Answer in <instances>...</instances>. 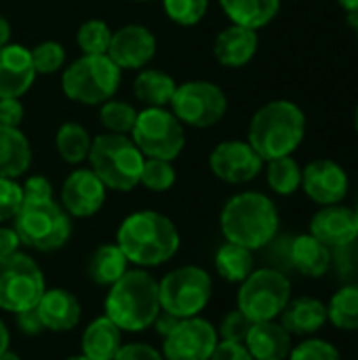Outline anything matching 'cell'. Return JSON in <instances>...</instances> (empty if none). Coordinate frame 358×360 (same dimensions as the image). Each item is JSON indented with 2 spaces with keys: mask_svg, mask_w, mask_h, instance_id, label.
<instances>
[{
  "mask_svg": "<svg viewBox=\"0 0 358 360\" xmlns=\"http://www.w3.org/2000/svg\"><path fill=\"white\" fill-rule=\"evenodd\" d=\"M291 300V281L274 268L253 270L238 287V310L253 323L276 321Z\"/></svg>",
  "mask_w": 358,
  "mask_h": 360,
  "instance_id": "cell-9",
  "label": "cell"
},
{
  "mask_svg": "<svg viewBox=\"0 0 358 360\" xmlns=\"http://www.w3.org/2000/svg\"><path fill=\"white\" fill-rule=\"evenodd\" d=\"M175 89V78L156 68L139 70L133 80V95L139 103H143V108H167L173 99Z\"/></svg>",
  "mask_w": 358,
  "mask_h": 360,
  "instance_id": "cell-27",
  "label": "cell"
},
{
  "mask_svg": "<svg viewBox=\"0 0 358 360\" xmlns=\"http://www.w3.org/2000/svg\"><path fill=\"white\" fill-rule=\"evenodd\" d=\"M162 8L173 23L181 27H192L200 23L207 15L209 0H162Z\"/></svg>",
  "mask_w": 358,
  "mask_h": 360,
  "instance_id": "cell-37",
  "label": "cell"
},
{
  "mask_svg": "<svg viewBox=\"0 0 358 360\" xmlns=\"http://www.w3.org/2000/svg\"><path fill=\"white\" fill-rule=\"evenodd\" d=\"M23 207V190L17 179L0 177V224L13 221Z\"/></svg>",
  "mask_w": 358,
  "mask_h": 360,
  "instance_id": "cell-40",
  "label": "cell"
},
{
  "mask_svg": "<svg viewBox=\"0 0 358 360\" xmlns=\"http://www.w3.org/2000/svg\"><path fill=\"white\" fill-rule=\"evenodd\" d=\"M76 42L82 55H108L112 42V30L101 19H89L78 27Z\"/></svg>",
  "mask_w": 358,
  "mask_h": 360,
  "instance_id": "cell-35",
  "label": "cell"
},
{
  "mask_svg": "<svg viewBox=\"0 0 358 360\" xmlns=\"http://www.w3.org/2000/svg\"><path fill=\"white\" fill-rule=\"evenodd\" d=\"M87 160L91 171L103 181L108 190L131 192L135 186H139L146 156L129 135L108 133L93 139Z\"/></svg>",
  "mask_w": 358,
  "mask_h": 360,
  "instance_id": "cell-5",
  "label": "cell"
},
{
  "mask_svg": "<svg viewBox=\"0 0 358 360\" xmlns=\"http://www.w3.org/2000/svg\"><path fill=\"white\" fill-rule=\"evenodd\" d=\"M23 202H46L53 200V186L44 175H32L21 184Z\"/></svg>",
  "mask_w": 358,
  "mask_h": 360,
  "instance_id": "cell-44",
  "label": "cell"
},
{
  "mask_svg": "<svg viewBox=\"0 0 358 360\" xmlns=\"http://www.w3.org/2000/svg\"><path fill=\"white\" fill-rule=\"evenodd\" d=\"M44 291V274L30 255H0V310L17 314L36 308Z\"/></svg>",
  "mask_w": 358,
  "mask_h": 360,
  "instance_id": "cell-11",
  "label": "cell"
},
{
  "mask_svg": "<svg viewBox=\"0 0 358 360\" xmlns=\"http://www.w3.org/2000/svg\"><path fill=\"white\" fill-rule=\"evenodd\" d=\"M291 240L293 236L289 234H283V236H274L262 251H266V257L270 262L268 268H274L283 274H287L289 270H293L291 266Z\"/></svg>",
  "mask_w": 358,
  "mask_h": 360,
  "instance_id": "cell-42",
  "label": "cell"
},
{
  "mask_svg": "<svg viewBox=\"0 0 358 360\" xmlns=\"http://www.w3.org/2000/svg\"><path fill=\"white\" fill-rule=\"evenodd\" d=\"M13 228L19 234L21 245L42 253L61 249L72 236V219L55 200L23 202L13 219Z\"/></svg>",
  "mask_w": 358,
  "mask_h": 360,
  "instance_id": "cell-7",
  "label": "cell"
},
{
  "mask_svg": "<svg viewBox=\"0 0 358 360\" xmlns=\"http://www.w3.org/2000/svg\"><path fill=\"white\" fill-rule=\"evenodd\" d=\"M40 321L46 331L65 333L72 331L82 316L80 302L72 291L65 289H46L36 306Z\"/></svg>",
  "mask_w": 358,
  "mask_h": 360,
  "instance_id": "cell-21",
  "label": "cell"
},
{
  "mask_svg": "<svg viewBox=\"0 0 358 360\" xmlns=\"http://www.w3.org/2000/svg\"><path fill=\"white\" fill-rule=\"evenodd\" d=\"M169 105L184 127L188 124L194 129H207L217 124L226 116L228 97L215 82L188 80L184 84H177Z\"/></svg>",
  "mask_w": 358,
  "mask_h": 360,
  "instance_id": "cell-12",
  "label": "cell"
},
{
  "mask_svg": "<svg viewBox=\"0 0 358 360\" xmlns=\"http://www.w3.org/2000/svg\"><path fill=\"white\" fill-rule=\"evenodd\" d=\"M17 319V327L23 335H30V338H36L40 333H44V325L40 321V314L36 308H30V310H23V312H17L15 314Z\"/></svg>",
  "mask_w": 358,
  "mask_h": 360,
  "instance_id": "cell-48",
  "label": "cell"
},
{
  "mask_svg": "<svg viewBox=\"0 0 358 360\" xmlns=\"http://www.w3.org/2000/svg\"><path fill=\"white\" fill-rule=\"evenodd\" d=\"M108 188L91 169L72 171L61 186V207L70 217L87 219L101 211L106 205Z\"/></svg>",
  "mask_w": 358,
  "mask_h": 360,
  "instance_id": "cell-16",
  "label": "cell"
},
{
  "mask_svg": "<svg viewBox=\"0 0 358 360\" xmlns=\"http://www.w3.org/2000/svg\"><path fill=\"white\" fill-rule=\"evenodd\" d=\"M331 266H335L340 278H344L346 283L358 278V240L333 249L331 251Z\"/></svg>",
  "mask_w": 358,
  "mask_h": 360,
  "instance_id": "cell-43",
  "label": "cell"
},
{
  "mask_svg": "<svg viewBox=\"0 0 358 360\" xmlns=\"http://www.w3.org/2000/svg\"><path fill=\"white\" fill-rule=\"evenodd\" d=\"M8 344H11V333H8L4 321L0 319V354H2L4 350H8Z\"/></svg>",
  "mask_w": 358,
  "mask_h": 360,
  "instance_id": "cell-53",
  "label": "cell"
},
{
  "mask_svg": "<svg viewBox=\"0 0 358 360\" xmlns=\"http://www.w3.org/2000/svg\"><path fill=\"white\" fill-rule=\"evenodd\" d=\"M209 360H253V356L249 354V350H247L245 344L219 340Z\"/></svg>",
  "mask_w": 358,
  "mask_h": 360,
  "instance_id": "cell-46",
  "label": "cell"
},
{
  "mask_svg": "<svg viewBox=\"0 0 358 360\" xmlns=\"http://www.w3.org/2000/svg\"><path fill=\"white\" fill-rule=\"evenodd\" d=\"M122 70L108 55H82L63 70L61 91L70 101L82 105H101L114 99Z\"/></svg>",
  "mask_w": 358,
  "mask_h": 360,
  "instance_id": "cell-6",
  "label": "cell"
},
{
  "mask_svg": "<svg viewBox=\"0 0 358 360\" xmlns=\"http://www.w3.org/2000/svg\"><path fill=\"white\" fill-rule=\"evenodd\" d=\"M137 120V110L129 101L110 99L99 105V122L108 133L129 135Z\"/></svg>",
  "mask_w": 358,
  "mask_h": 360,
  "instance_id": "cell-34",
  "label": "cell"
},
{
  "mask_svg": "<svg viewBox=\"0 0 358 360\" xmlns=\"http://www.w3.org/2000/svg\"><path fill=\"white\" fill-rule=\"evenodd\" d=\"M65 360H91V359H87V356L78 354V356H70V359H65Z\"/></svg>",
  "mask_w": 358,
  "mask_h": 360,
  "instance_id": "cell-55",
  "label": "cell"
},
{
  "mask_svg": "<svg viewBox=\"0 0 358 360\" xmlns=\"http://www.w3.org/2000/svg\"><path fill=\"white\" fill-rule=\"evenodd\" d=\"M302 190L319 207L340 205L350 190L346 169L329 158H319L302 169Z\"/></svg>",
  "mask_w": 358,
  "mask_h": 360,
  "instance_id": "cell-15",
  "label": "cell"
},
{
  "mask_svg": "<svg viewBox=\"0 0 358 360\" xmlns=\"http://www.w3.org/2000/svg\"><path fill=\"white\" fill-rule=\"evenodd\" d=\"M338 4L346 11V15L352 19V23L357 21L358 17V0H338Z\"/></svg>",
  "mask_w": 358,
  "mask_h": 360,
  "instance_id": "cell-51",
  "label": "cell"
},
{
  "mask_svg": "<svg viewBox=\"0 0 358 360\" xmlns=\"http://www.w3.org/2000/svg\"><path fill=\"white\" fill-rule=\"evenodd\" d=\"M215 270L228 283H243L255 270L253 251L234 243H224L215 251Z\"/></svg>",
  "mask_w": 358,
  "mask_h": 360,
  "instance_id": "cell-30",
  "label": "cell"
},
{
  "mask_svg": "<svg viewBox=\"0 0 358 360\" xmlns=\"http://www.w3.org/2000/svg\"><path fill=\"white\" fill-rule=\"evenodd\" d=\"M219 226L228 243L260 251L279 234L281 217L270 196L262 192H241L224 205Z\"/></svg>",
  "mask_w": 358,
  "mask_h": 360,
  "instance_id": "cell-3",
  "label": "cell"
},
{
  "mask_svg": "<svg viewBox=\"0 0 358 360\" xmlns=\"http://www.w3.org/2000/svg\"><path fill=\"white\" fill-rule=\"evenodd\" d=\"M266 181L279 196H291L302 188V167L293 156H281L268 160Z\"/></svg>",
  "mask_w": 358,
  "mask_h": 360,
  "instance_id": "cell-33",
  "label": "cell"
},
{
  "mask_svg": "<svg viewBox=\"0 0 358 360\" xmlns=\"http://www.w3.org/2000/svg\"><path fill=\"white\" fill-rule=\"evenodd\" d=\"M310 234L319 238L331 251L358 240V226L354 209L346 205L321 207L310 219Z\"/></svg>",
  "mask_w": 358,
  "mask_h": 360,
  "instance_id": "cell-18",
  "label": "cell"
},
{
  "mask_svg": "<svg viewBox=\"0 0 358 360\" xmlns=\"http://www.w3.org/2000/svg\"><path fill=\"white\" fill-rule=\"evenodd\" d=\"M116 245L139 268L167 264L179 251L181 238L175 224L158 211H135L120 224Z\"/></svg>",
  "mask_w": 358,
  "mask_h": 360,
  "instance_id": "cell-1",
  "label": "cell"
},
{
  "mask_svg": "<svg viewBox=\"0 0 358 360\" xmlns=\"http://www.w3.org/2000/svg\"><path fill=\"white\" fill-rule=\"evenodd\" d=\"M175 169L169 160H158V158H146L139 184L150 190V192H167L175 186Z\"/></svg>",
  "mask_w": 358,
  "mask_h": 360,
  "instance_id": "cell-36",
  "label": "cell"
},
{
  "mask_svg": "<svg viewBox=\"0 0 358 360\" xmlns=\"http://www.w3.org/2000/svg\"><path fill=\"white\" fill-rule=\"evenodd\" d=\"M23 114H25L23 103L17 97H2L0 99V127L19 129Z\"/></svg>",
  "mask_w": 358,
  "mask_h": 360,
  "instance_id": "cell-45",
  "label": "cell"
},
{
  "mask_svg": "<svg viewBox=\"0 0 358 360\" xmlns=\"http://www.w3.org/2000/svg\"><path fill=\"white\" fill-rule=\"evenodd\" d=\"M156 36L141 23H129L112 32L108 57L120 70H143L156 57Z\"/></svg>",
  "mask_w": 358,
  "mask_h": 360,
  "instance_id": "cell-17",
  "label": "cell"
},
{
  "mask_svg": "<svg viewBox=\"0 0 358 360\" xmlns=\"http://www.w3.org/2000/svg\"><path fill=\"white\" fill-rule=\"evenodd\" d=\"M103 308L106 316L116 323L120 331H146L160 314L158 281L146 270H127L122 278L110 287Z\"/></svg>",
  "mask_w": 358,
  "mask_h": 360,
  "instance_id": "cell-4",
  "label": "cell"
},
{
  "mask_svg": "<svg viewBox=\"0 0 358 360\" xmlns=\"http://www.w3.org/2000/svg\"><path fill=\"white\" fill-rule=\"evenodd\" d=\"M306 137V114L289 99H274L262 105L247 131L249 146L262 156L264 162L293 156Z\"/></svg>",
  "mask_w": 358,
  "mask_h": 360,
  "instance_id": "cell-2",
  "label": "cell"
},
{
  "mask_svg": "<svg viewBox=\"0 0 358 360\" xmlns=\"http://www.w3.org/2000/svg\"><path fill=\"white\" fill-rule=\"evenodd\" d=\"M0 360H21V356L15 354L13 350H4V352L0 354Z\"/></svg>",
  "mask_w": 358,
  "mask_h": 360,
  "instance_id": "cell-54",
  "label": "cell"
},
{
  "mask_svg": "<svg viewBox=\"0 0 358 360\" xmlns=\"http://www.w3.org/2000/svg\"><path fill=\"white\" fill-rule=\"evenodd\" d=\"M329 323L340 331H358V281L346 283L327 304Z\"/></svg>",
  "mask_w": 358,
  "mask_h": 360,
  "instance_id": "cell-32",
  "label": "cell"
},
{
  "mask_svg": "<svg viewBox=\"0 0 358 360\" xmlns=\"http://www.w3.org/2000/svg\"><path fill=\"white\" fill-rule=\"evenodd\" d=\"M279 319L281 325L298 338H312L329 323L327 304L310 295L291 297Z\"/></svg>",
  "mask_w": 358,
  "mask_h": 360,
  "instance_id": "cell-22",
  "label": "cell"
},
{
  "mask_svg": "<svg viewBox=\"0 0 358 360\" xmlns=\"http://www.w3.org/2000/svg\"><path fill=\"white\" fill-rule=\"evenodd\" d=\"M245 346L253 360H287L293 335L276 321H262L251 325Z\"/></svg>",
  "mask_w": 358,
  "mask_h": 360,
  "instance_id": "cell-23",
  "label": "cell"
},
{
  "mask_svg": "<svg viewBox=\"0 0 358 360\" xmlns=\"http://www.w3.org/2000/svg\"><path fill=\"white\" fill-rule=\"evenodd\" d=\"M287 360H344L342 352L327 340L321 338H306L298 346L291 348Z\"/></svg>",
  "mask_w": 358,
  "mask_h": 360,
  "instance_id": "cell-39",
  "label": "cell"
},
{
  "mask_svg": "<svg viewBox=\"0 0 358 360\" xmlns=\"http://www.w3.org/2000/svg\"><path fill=\"white\" fill-rule=\"evenodd\" d=\"M129 135L146 158L173 162L186 146L184 124L167 108H143L137 112V120Z\"/></svg>",
  "mask_w": 358,
  "mask_h": 360,
  "instance_id": "cell-10",
  "label": "cell"
},
{
  "mask_svg": "<svg viewBox=\"0 0 358 360\" xmlns=\"http://www.w3.org/2000/svg\"><path fill=\"white\" fill-rule=\"evenodd\" d=\"M8 40H11V23H8V19H6V17H2V15H0V49H2V46H6V44H8Z\"/></svg>",
  "mask_w": 358,
  "mask_h": 360,
  "instance_id": "cell-52",
  "label": "cell"
},
{
  "mask_svg": "<svg viewBox=\"0 0 358 360\" xmlns=\"http://www.w3.org/2000/svg\"><path fill=\"white\" fill-rule=\"evenodd\" d=\"M122 348V331L106 314L95 319L82 333L80 354L91 360H114Z\"/></svg>",
  "mask_w": 358,
  "mask_h": 360,
  "instance_id": "cell-24",
  "label": "cell"
},
{
  "mask_svg": "<svg viewBox=\"0 0 358 360\" xmlns=\"http://www.w3.org/2000/svg\"><path fill=\"white\" fill-rule=\"evenodd\" d=\"M36 78L30 49L23 44H6L0 49V99L25 95Z\"/></svg>",
  "mask_w": 358,
  "mask_h": 360,
  "instance_id": "cell-19",
  "label": "cell"
},
{
  "mask_svg": "<svg viewBox=\"0 0 358 360\" xmlns=\"http://www.w3.org/2000/svg\"><path fill=\"white\" fill-rule=\"evenodd\" d=\"M354 129H357V133H358V105H357V110H354Z\"/></svg>",
  "mask_w": 358,
  "mask_h": 360,
  "instance_id": "cell-56",
  "label": "cell"
},
{
  "mask_svg": "<svg viewBox=\"0 0 358 360\" xmlns=\"http://www.w3.org/2000/svg\"><path fill=\"white\" fill-rule=\"evenodd\" d=\"M160 310L175 319L200 316L213 295V281L198 266H181L171 270L158 283Z\"/></svg>",
  "mask_w": 358,
  "mask_h": 360,
  "instance_id": "cell-8",
  "label": "cell"
},
{
  "mask_svg": "<svg viewBox=\"0 0 358 360\" xmlns=\"http://www.w3.org/2000/svg\"><path fill=\"white\" fill-rule=\"evenodd\" d=\"M93 146L91 133L78 122H63L55 133V148L63 162L80 165L89 158Z\"/></svg>",
  "mask_w": 358,
  "mask_h": 360,
  "instance_id": "cell-31",
  "label": "cell"
},
{
  "mask_svg": "<svg viewBox=\"0 0 358 360\" xmlns=\"http://www.w3.org/2000/svg\"><path fill=\"white\" fill-rule=\"evenodd\" d=\"M291 266L302 276L323 278L331 270V249L325 247L310 232L293 236V240H291Z\"/></svg>",
  "mask_w": 358,
  "mask_h": 360,
  "instance_id": "cell-25",
  "label": "cell"
},
{
  "mask_svg": "<svg viewBox=\"0 0 358 360\" xmlns=\"http://www.w3.org/2000/svg\"><path fill=\"white\" fill-rule=\"evenodd\" d=\"M257 46H260V36L255 30L230 23L215 36L213 55L217 63H222L224 68L238 70L253 61Z\"/></svg>",
  "mask_w": 358,
  "mask_h": 360,
  "instance_id": "cell-20",
  "label": "cell"
},
{
  "mask_svg": "<svg viewBox=\"0 0 358 360\" xmlns=\"http://www.w3.org/2000/svg\"><path fill=\"white\" fill-rule=\"evenodd\" d=\"M354 30H357V40H358V17H357V21H354Z\"/></svg>",
  "mask_w": 358,
  "mask_h": 360,
  "instance_id": "cell-57",
  "label": "cell"
},
{
  "mask_svg": "<svg viewBox=\"0 0 358 360\" xmlns=\"http://www.w3.org/2000/svg\"><path fill=\"white\" fill-rule=\"evenodd\" d=\"M354 215H357V226H358V202H357V207H354Z\"/></svg>",
  "mask_w": 358,
  "mask_h": 360,
  "instance_id": "cell-58",
  "label": "cell"
},
{
  "mask_svg": "<svg viewBox=\"0 0 358 360\" xmlns=\"http://www.w3.org/2000/svg\"><path fill=\"white\" fill-rule=\"evenodd\" d=\"M114 360H165V356L148 344H127L118 350Z\"/></svg>",
  "mask_w": 358,
  "mask_h": 360,
  "instance_id": "cell-47",
  "label": "cell"
},
{
  "mask_svg": "<svg viewBox=\"0 0 358 360\" xmlns=\"http://www.w3.org/2000/svg\"><path fill=\"white\" fill-rule=\"evenodd\" d=\"M219 6L234 25L257 32L274 21L281 11V0H219Z\"/></svg>",
  "mask_w": 358,
  "mask_h": 360,
  "instance_id": "cell-28",
  "label": "cell"
},
{
  "mask_svg": "<svg viewBox=\"0 0 358 360\" xmlns=\"http://www.w3.org/2000/svg\"><path fill=\"white\" fill-rule=\"evenodd\" d=\"M219 342L217 329L200 319H181L162 342L165 360H209Z\"/></svg>",
  "mask_w": 358,
  "mask_h": 360,
  "instance_id": "cell-13",
  "label": "cell"
},
{
  "mask_svg": "<svg viewBox=\"0 0 358 360\" xmlns=\"http://www.w3.org/2000/svg\"><path fill=\"white\" fill-rule=\"evenodd\" d=\"M127 266H129V259L124 257L118 245H101L91 253L87 272L95 285L112 287L116 281L122 278V274L127 272Z\"/></svg>",
  "mask_w": 358,
  "mask_h": 360,
  "instance_id": "cell-29",
  "label": "cell"
},
{
  "mask_svg": "<svg viewBox=\"0 0 358 360\" xmlns=\"http://www.w3.org/2000/svg\"><path fill=\"white\" fill-rule=\"evenodd\" d=\"M209 169L217 179L232 184V186H238V184L253 181L262 173L264 160L249 146V141L228 139V141L217 143L211 150Z\"/></svg>",
  "mask_w": 358,
  "mask_h": 360,
  "instance_id": "cell-14",
  "label": "cell"
},
{
  "mask_svg": "<svg viewBox=\"0 0 358 360\" xmlns=\"http://www.w3.org/2000/svg\"><path fill=\"white\" fill-rule=\"evenodd\" d=\"M32 63L36 74H55L65 65V49L57 40H44L38 42L34 49H30Z\"/></svg>",
  "mask_w": 358,
  "mask_h": 360,
  "instance_id": "cell-38",
  "label": "cell"
},
{
  "mask_svg": "<svg viewBox=\"0 0 358 360\" xmlns=\"http://www.w3.org/2000/svg\"><path fill=\"white\" fill-rule=\"evenodd\" d=\"M137 2H148V0H137Z\"/></svg>",
  "mask_w": 358,
  "mask_h": 360,
  "instance_id": "cell-59",
  "label": "cell"
},
{
  "mask_svg": "<svg viewBox=\"0 0 358 360\" xmlns=\"http://www.w3.org/2000/svg\"><path fill=\"white\" fill-rule=\"evenodd\" d=\"M32 165V146L21 129L0 127V177L17 179Z\"/></svg>",
  "mask_w": 358,
  "mask_h": 360,
  "instance_id": "cell-26",
  "label": "cell"
},
{
  "mask_svg": "<svg viewBox=\"0 0 358 360\" xmlns=\"http://www.w3.org/2000/svg\"><path fill=\"white\" fill-rule=\"evenodd\" d=\"M179 321H181V319H175V316H171V314H167V312H162V310H160V314H158V316H156V321H154V327H156V329H158V333L165 338V335H167V333H169L177 323H179Z\"/></svg>",
  "mask_w": 358,
  "mask_h": 360,
  "instance_id": "cell-50",
  "label": "cell"
},
{
  "mask_svg": "<svg viewBox=\"0 0 358 360\" xmlns=\"http://www.w3.org/2000/svg\"><path fill=\"white\" fill-rule=\"evenodd\" d=\"M251 325H253V321L247 319V316L236 308V310H230V312L222 319V323H219V327H217V335H219V340H224V342H238V344H245Z\"/></svg>",
  "mask_w": 358,
  "mask_h": 360,
  "instance_id": "cell-41",
  "label": "cell"
},
{
  "mask_svg": "<svg viewBox=\"0 0 358 360\" xmlns=\"http://www.w3.org/2000/svg\"><path fill=\"white\" fill-rule=\"evenodd\" d=\"M19 234L15 228H0V255H11L19 251Z\"/></svg>",
  "mask_w": 358,
  "mask_h": 360,
  "instance_id": "cell-49",
  "label": "cell"
}]
</instances>
